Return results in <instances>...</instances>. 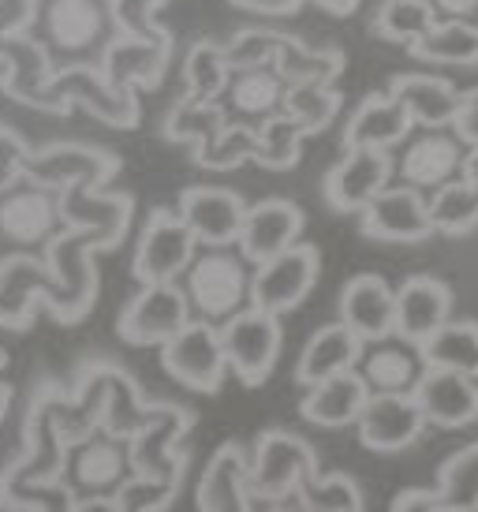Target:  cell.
<instances>
[{"instance_id":"83f0119b","label":"cell","mask_w":478,"mask_h":512,"mask_svg":"<svg viewBox=\"0 0 478 512\" xmlns=\"http://www.w3.org/2000/svg\"><path fill=\"white\" fill-rule=\"evenodd\" d=\"M366 400H370V389L352 370V374H340V378H329V382L307 389V397L299 404V415L325 430L355 427L366 408Z\"/></svg>"},{"instance_id":"bcb514c9","label":"cell","mask_w":478,"mask_h":512,"mask_svg":"<svg viewBox=\"0 0 478 512\" xmlns=\"http://www.w3.org/2000/svg\"><path fill=\"white\" fill-rule=\"evenodd\" d=\"M232 4L254 15H292L299 8V0H232Z\"/></svg>"},{"instance_id":"ac0fdd59","label":"cell","mask_w":478,"mask_h":512,"mask_svg":"<svg viewBox=\"0 0 478 512\" xmlns=\"http://www.w3.org/2000/svg\"><path fill=\"white\" fill-rule=\"evenodd\" d=\"M426 359L419 344H408L404 337L374 341L363 348L355 374L363 378L370 397H389V393H415L426 378Z\"/></svg>"},{"instance_id":"836d02e7","label":"cell","mask_w":478,"mask_h":512,"mask_svg":"<svg viewBox=\"0 0 478 512\" xmlns=\"http://www.w3.org/2000/svg\"><path fill=\"white\" fill-rule=\"evenodd\" d=\"M434 490L449 512H478V441L456 449L437 468Z\"/></svg>"},{"instance_id":"3957f363","label":"cell","mask_w":478,"mask_h":512,"mask_svg":"<svg viewBox=\"0 0 478 512\" xmlns=\"http://www.w3.org/2000/svg\"><path fill=\"white\" fill-rule=\"evenodd\" d=\"M135 479H139V468H135L131 438H120L113 430L98 427L94 434L64 445V464H60L57 483L68 490L75 505L120 501V494Z\"/></svg>"},{"instance_id":"c3c4849f","label":"cell","mask_w":478,"mask_h":512,"mask_svg":"<svg viewBox=\"0 0 478 512\" xmlns=\"http://www.w3.org/2000/svg\"><path fill=\"white\" fill-rule=\"evenodd\" d=\"M299 4H318V8L333 15H352L359 8V0H299Z\"/></svg>"},{"instance_id":"d6986e66","label":"cell","mask_w":478,"mask_h":512,"mask_svg":"<svg viewBox=\"0 0 478 512\" xmlns=\"http://www.w3.org/2000/svg\"><path fill=\"white\" fill-rule=\"evenodd\" d=\"M299 232H303V210L288 199H266L254 202L247 210V221H243V232H239V251L251 266H262L269 258L292 251L299 243Z\"/></svg>"},{"instance_id":"44dd1931","label":"cell","mask_w":478,"mask_h":512,"mask_svg":"<svg viewBox=\"0 0 478 512\" xmlns=\"http://www.w3.org/2000/svg\"><path fill=\"white\" fill-rule=\"evenodd\" d=\"M187 427H191V412H187V408H176V404H154L150 427H142L139 434L131 438V445H135V468H139L142 479L180 486L183 456L172 453L169 445L180 438Z\"/></svg>"},{"instance_id":"681fc988","label":"cell","mask_w":478,"mask_h":512,"mask_svg":"<svg viewBox=\"0 0 478 512\" xmlns=\"http://www.w3.org/2000/svg\"><path fill=\"white\" fill-rule=\"evenodd\" d=\"M464 176L478 184V146H467V161H464Z\"/></svg>"},{"instance_id":"ba28073f","label":"cell","mask_w":478,"mask_h":512,"mask_svg":"<svg viewBox=\"0 0 478 512\" xmlns=\"http://www.w3.org/2000/svg\"><path fill=\"white\" fill-rule=\"evenodd\" d=\"M322 273V255L310 243H296L292 251L269 258L262 266H254V288L251 307L266 314H288L310 296V288Z\"/></svg>"},{"instance_id":"8992f818","label":"cell","mask_w":478,"mask_h":512,"mask_svg":"<svg viewBox=\"0 0 478 512\" xmlns=\"http://www.w3.org/2000/svg\"><path fill=\"white\" fill-rule=\"evenodd\" d=\"M310 475H318V456L299 434H288V430L258 434L251 453L254 498H288Z\"/></svg>"},{"instance_id":"6da1fadb","label":"cell","mask_w":478,"mask_h":512,"mask_svg":"<svg viewBox=\"0 0 478 512\" xmlns=\"http://www.w3.org/2000/svg\"><path fill=\"white\" fill-rule=\"evenodd\" d=\"M120 0H34L23 38L42 49L49 75L105 72V60L124 38Z\"/></svg>"},{"instance_id":"b9f144b4","label":"cell","mask_w":478,"mask_h":512,"mask_svg":"<svg viewBox=\"0 0 478 512\" xmlns=\"http://www.w3.org/2000/svg\"><path fill=\"white\" fill-rule=\"evenodd\" d=\"M30 157H34V150L12 128H0V191L12 187L19 176H27Z\"/></svg>"},{"instance_id":"f6af8a7d","label":"cell","mask_w":478,"mask_h":512,"mask_svg":"<svg viewBox=\"0 0 478 512\" xmlns=\"http://www.w3.org/2000/svg\"><path fill=\"white\" fill-rule=\"evenodd\" d=\"M434 12L441 19H464V23H478V0H430Z\"/></svg>"},{"instance_id":"f546056e","label":"cell","mask_w":478,"mask_h":512,"mask_svg":"<svg viewBox=\"0 0 478 512\" xmlns=\"http://www.w3.org/2000/svg\"><path fill=\"white\" fill-rule=\"evenodd\" d=\"M183 79H187V94L183 98L198 101V105H217L221 94L228 90V79H232L225 45L210 42V38L191 45L187 57H183Z\"/></svg>"},{"instance_id":"7dc6e473","label":"cell","mask_w":478,"mask_h":512,"mask_svg":"<svg viewBox=\"0 0 478 512\" xmlns=\"http://www.w3.org/2000/svg\"><path fill=\"white\" fill-rule=\"evenodd\" d=\"M251 512H307V505L299 501V494H288V498H254Z\"/></svg>"},{"instance_id":"9a60e30c","label":"cell","mask_w":478,"mask_h":512,"mask_svg":"<svg viewBox=\"0 0 478 512\" xmlns=\"http://www.w3.org/2000/svg\"><path fill=\"white\" fill-rule=\"evenodd\" d=\"M359 441L370 453H404L422 438L430 427L422 415L415 393H389V397H370L359 415Z\"/></svg>"},{"instance_id":"f1b7e54d","label":"cell","mask_w":478,"mask_h":512,"mask_svg":"<svg viewBox=\"0 0 478 512\" xmlns=\"http://www.w3.org/2000/svg\"><path fill=\"white\" fill-rule=\"evenodd\" d=\"M422 359L430 370H456L467 378H478V322L452 318L422 344Z\"/></svg>"},{"instance_id":"1f68e13d","label":"cell","mask_w":478,"mask_h":512,"mask_svg":"<svg viewBox=\"0 0 478 512\" xmlns=\"http://www.w3.org/2000/svg\"><path fill=\"white\" fill-rule=\"evenodd\" d=\"M441 15L434 12L430 0H385L374 15V34L396 45H419L430 30L437 27Z\"/></svg>"},{"instance_id":"7c38bea8","label":"cell","mask_w":478,"mask_h":512,"mask_svg":"<svg viewBox=\"0 0 478 512\" xmlns=\"http://www.w3.org/2000/svg\"><path fill=\"white\" fill-rule=\"evenodd\" d=\"M467 146L456 139V131H419L404 143V154L396 161L400 184L415 187L422 195H434L441 187L456 184L464 176Z\"/></svg>"},{"instance_id":"7402d4cb","label":"cell","mask_w":478,"mask_h":512,"mask_svg":"<svg viewBox=\"0 0 478 512\" xmlns=\"http://www.w3.org/2000/svg\"><path fill=\"white\" fill-rule=\"evenodd\" d=\"M195 501L198 512H251V456L236 441H228L213 453L210 468L202 471Z\"/></svg>"},{"instance_id":"d590c367","label":"cell","mask_w":478,"mask_h":512,"mask_svg":"<svg viewBox=\"0 0 478 512\" xmlns=\"http://www.w3.org/2000/svg\"><path fill=\"white\" fill-rule=\"evenodd\" d=\"M225 128H228V116L221 105H198L191 98H180L172 105L169 120H165V139L169 143H191L195 150H202V146H210Z\"/></svg>"},{"instance_id":"60d3db41","label":"cell","mask_w":478,"mask_h":512,"mask_svg":"<svg viewBox=\"0 0 478 512\" xmlns=\"http://www.w3.org/2000/svg\"><path fill=\"white\" fill-rule=\"evenodd\" d=\"M281 42H284L281 30H262V27L239 30L236 38L225 45L228 68H232V72L273 68V64H277V53H281Z\"/></svg>"},{"instance_id":"8fae6325","label":"cell","mask_w":478,"mask_h":512,"mask_svg":"<svg viewBox=\"0 0 478 512\" xmlns=\"http://www.w3.org/2000/svg\"><path fill=\"white\" fill-rule=\"evenodd\" d=\"M396 161L385 150H344L333 169L325 172V202L337 214H363L385 187H393Z\"/></svg>"},{"instance_id":"30bf717a","label":"cell","mask_w":478,"mask_h":512,"mask_svg":"<svg viewBox=\"0 0 478 512\" xmlns=\"http://www.w3.org/2000/svg\"><path fill=\"white\" fill-rule=\"evenodd\" d=\"M161 363L172 378L195 393H217L228 374L225 337L217 326L191 322L176 341L161 348Z\"/></svg>"},{"instance_id":"4dcf8cb0","label":"cell","mask_w":478,"mask_h":512,"mask_svg":"<svg viewBox=\"0 0 478 512\" xmlns=\"http://www.w3.org/2000/svg\"><path fill=\"white\" fill-rule=\"evenodd\" d=\"M277 72L284 75L288 86L299 83H329L344 72V53L340 49H310L307 42H299L292 34H284L281 53H277Z\"/></svg>"},{"instance_id":"7bdbcfd3","label":"cell","mask_w":478,"mask_h":512,"mask_svg":"<svg viewBox=\"0 0 478 512\" xmlns=\"http://www.w3.org/2000/svg\"><path fill=\"white\" fill-rule=\"evenodd\" d=\"M389 512H449V509L441 505L434 486H411L404 494H396Z\"/></svg>"},{"instance_id":"4316f807","label":"cell","mask_w":478,"mask_h":512,"mask_svg":"<svg viewBox=\"0 0 478 512\" xmlns=\"http://www.w3.org/2000/svg\"><path fill=\"white\" fill-rule=\"evenodd\" d=\"M366 344L355 337L344 322H333V326H322L314 337L307 341L303 356L296 363V382L314 389V385L329 382V378H340V374H352L359 367V356H363Z\"/></svg>"},{"instance_id":"ee69618b","label":"cell","mask_w":478,"mask_h":512,"mask_svg":"<svg viewBox=\"0 0 478 512\" xmlns=\"http://www.w3.org/2000/svg\"><path fill=\"white\" fill-rule=\"evenodd\" d=\"M452 131H456V139H460L464 146H478V86L464 94Z\"/></svg>"},{"instance_id":"277c9868","label":"cell","mask_w":478,"mask_h":512,"mask_svg":"<svg viewBox=\"0 0 478 512\" xmlns=\"http://www.w3.org/2000/svg\"><path fill=\"white\" fill-rule=\"evenodd\" d=\"M191 318L206 326H228L251 307L254 266L239 247H198L195 262L180 277Z\"/></svg>"},{"instance_id":"484cf974","label":"cell","mask_w":478,"mask_h":512,"mask_svg":"<svg viewBox=\"0 0 478 512\" xmlns=\"http://www.w3.org/2000/svg\"><path fill=\"white\" fill-rule=\"evenodd\" d=\"M172 38H139V34H124L120 42L109 49L105 60V83L113 90H139L161 83V75L169 68Z\"/></svg>"},{"instance_id":"ab89813d","label":"cell","mask_w":478,"mask_h":512,"mask_svg":"<svg viewBox=\"0 0 478 512\" xmlns=\"http://www.w3.org/2000/svg\"><path fill=\"white\" fill-rule=\"evenodd\" d=\"M195 161L202 169H236L243 161H258V131L228 124L210 146L195 150Z\"/></svg>"},{"instance_id":"d6a6232c","label":"cell","mask_w":478,"mask_h":512,"mask_svg":"<svg viewBox=\"0 0 478 512\" xmlns=\"http://www.w3.org/2000/svg\"><path fill=\"white\" fill-rule=\"evenodd\" d=\"M411 57L430 64H478V23L437 19V27L419 45H411Z\"/></svg>"},{"instance_id":"74e56055","label":"cell","mask_w":478,"mask_h":512,"mask_svg":"<svg viewBox=\"0 0 478 512\" xmlns=\"http://www.w3.org/2000/svg\"><path fill=\"white\" fill-rule=\"evenodd\" d=\"M284 113L296 120L307 135H318L333 124V116L340 113V94L329 83H299L288 86V101Z\"/></svg>"},{"instance_id":"f35d334b","label":"cell","mask_w":478,"mask_h":512,"mask_svg":"<svg viewBox=\"0 0 478 512\" xmlns=\"http://www.w3.org/2000/svg\"><path fill=\"white\" fill-rule=\"evenodd\" d=\"M303 139H307V131L288 113L269 120L266 128H258V165H266L273 172L292 169L303 154Z\"/></svg>"},{"instance_id":"d4e9b609","label":"cell","mask_w":478,"mask_h":512,"mask_svg":"<svg viewBox=\"0 0 478 512\" xmlns=\"http://www.w3.org/2000/svg\"><path fill=\"white\" fill-rule=\"evenodd\" d=\"M411 128H415V120L389 90L370 94L359 101V109L344 128V150H385L389 154L393 146L411 139Z\"/></svg>"},{"instance_id":"8d00e7d4","label":"cell","mask_w":478,"mask_h":512,"mask_svg":"<svg viewBox=\"0 0 478 512\" xmlns=\"http://www.w3.org/2000/svg\"><path fill=\"white\" fill-rule=\"evenodd\" d=\"M299 501L307 505V512H363V490H359V483H355L352 475H340V471H333V475H310V479H303L299 483Z\"/></svg>"},{"instance_id":"5b68a950","label":"cell","mask_w":478,"mask_h":512,"mask_svg":"<svg viewBox=\"0 0 478 512\" xmlns=\"http://www.w3.org/2000/svg\"><path fill=\"white\" fill-rule=\"evenodd\" d=\"M198 255L195 232L180 214L154 210L135 247V277L139 285H180V277Z\"/></svg>"},{"instance_id":"ffe728a7","label":"cell","mask_w":478,"mask_h":512,"mask_svg":"<svg viewBox=\"0 0 478 512\" xmlns=\"http://www.w3.org/2000/svg\"><path fill=\"white\" fill-rule=\"evenodd\" d=\"M452 322V292L445 281L415 273L396 288V337L408 344H426L441 326Z\"/></svg>"},{"instance_id":"f907efd6","label":"cell","mask_w":478,"mask_h":512,"mask_svg":"<svg viewBox=\"0 0 478 512\" xmlns=\"http://www.w3.org/2000/svg\"><path fill=\"white\" fill-rule=\"evenodd\" d=\"M4 412H8V400H0V419H4Z\"/></svg>"},{"instance_id":"52a82bcc","label":"cell","mask_w":478,"mask_h":512,"mask_svg":"<svg viewBox=\"0 0 478 512\" xmlns=\"http://www.w3.org/2000/svg\"><path fill=\"white\" fill-rule=\"evenodd\" d=\"M225 337V356L228 370L236 374L243 385H262L277 367L281 356V318L266 314L258 307H247L243 314H236L228 326H221Z\"/></svg>"},{"instance_id":"e0dca14e","label":"cell","mask_w":478,"mask_h":512,"mask_svg":"<svg viewBox=\"0 0 478 512\" xmlns=\"http://www.w3.org/2000/svg\"><path fill=\"white\" fill-rule=\"evenodd\" d=\"M284 101H288V83L277 68H247V72H232L228 90L217 105L225 109L228 124L258 131L269 120L284 116Z\"/></svg>"},{"instance_id":"4fadbf2b","label":"cell","mask_w":478,"mask_h":512,"mask_svg":"<svg viewBox=\"0 0 478 512\" xmlns=\"http://www.w3.org/2000/svg\"><path fill=\"white\" fill-rule=\"evenodd\" d=\"M363 232L370 240L385 243H422L434 236V221H430V195H422L408 184L385 187L378 199L366 206Z\"/></svg>"},{"instance_id":"9c48e42d","label":"cell","mask_w":478,"mask_h":512,"mask_svg":"<svg viewBox=\"0 0 478 512\" xmlns=\"http://www.w3.org/2000/svg\"><path fill=\"white\" fill-rule=\"evenodd\" d=\"M191 307H187V296H183L180 285H142V292L124 307L120 322H116V333L124 337L127 344H165L176 341L183 329L191 326Z\"/></svg>"},{"instance_id":"5bb4252c","label":"cell","mask_w":478,"mask_h":512,"mask_svg":"<svg viewBox=\"0 0 478 512\" xmlns=\"http://www.w3.org/2000/svg\"><path fill=\"white\" fill-rule=\"evenodd\" d=\"M247 210L251 206L243 202V195L228 187H187L176 214L195 232L198 247H236Z\"/></svg>"},{"instance_id":"cb8c5ba5","label":"cell","mask_w":478,"mask_h":512,"mask_svg":"<svg viewBox=\"0 0 478 512\" xmlns=\"http://www.w3.org/2000/svg\"><path fill=\"white\" fill-rule=\"evenodd\" d=\"M389 94L408 109V116L415 120V128H422V131L452 128V124H456V113H460V101H464V94H460L449 79H441V75H422V72L393 75Z\"/></svg>"},{"instance_id":"7a4b0ae2","label":"cell","mask_w":478,"mask_h":512,"mask_svg":"<svg viewBox=\"0 0 478 512\" xmlns=\"http://www.w3.org/2000/svg\"><path fill=\"white\" fill-rule=\"evenodd\" d=\"M68 228L60 187L19 176L12 187L0 191V262L45 258Z\"/></svg>"},{"instance_id":"2e32d148","label":"cell","mask_w":478,"mask_h":512,"mask_svg":"<svg viewBox=\"0 0 478 512\" xmlns=\"http://www.w3.org/2000/svg\"><path fill=\"white\" fill-rule=\"evenodd\" d=\"M340 322L363 344L396 337V288L378 273H359L340 292Z\"/></svg>"},{"instance_id":"603a6c76","label":"cell","mask_w":478,"mask_h":512,"mask_svg":"<svg viewBox=\"0 0 478 512\" xmlns=\"http://www.w3.org/2000/svg\"><path fill=\"white\" fill-rule=\"evenodd\" d=\"M422 415L430 427L460 430L478 423V378L456 374V370H426V378L415 389Z\"/></svg>"},{"instance_id":"e575fe53","label":"cell","mask_w":478,"mask_h":512,"mask_svg":"<svg viewBox=\"0 0 478 512\" xmlns=\"http://www.w3.org/2000/svg\"><path fill=\"white\" fill-rule=\"evenodd\" d=\"M430 221H434V232H445V236H464V232H475L478 228V184L460 176L456 184L441 187L430 195Z\"/></svg>"}]
</instances>
